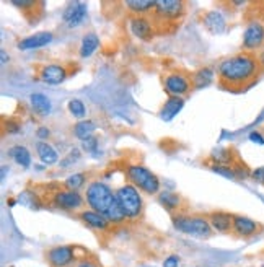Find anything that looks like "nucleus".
<instances>
[{
    "instance_id": "1",
    "label": "nucleus",
    "mask_w": 264,
    "mask_h": 267,
    "mask_svg": "<svg viewBox=\"0 0 264 267\" xmlns=\"http://www.w3.org/2000/svg\"><path fill=\"white\" fill-rule=\"evenodd\" d=\"M261 70L256 55L245 51L220 62L219 83L227 90H245L256 82Z\"/></svg>"
},
{
    "instance_id": "2",
    "label": "nucleus",
    "mask_w": 264,
    "mask_h": 267,
    "mask_svg": "<svg viewBox=\"0 0 264 267\" xmlns=\"http://www.w3.org/2000/svg\"><path fill=\"white\" fill-rule=\"evenodd\" d=\"M85 199H87V204L91 210L106 217L116 201V192H113L108 184L101 181H91L85 191Z\"/></svg>"
},
{
    "instance_id": "3",
    "label": "nucleus",
    "mask_w": 264,
    "mask_h": 267,
    "mask_svg": "<svg viewBox=\"0 0 264 267\" xmlns=\"http://www.w3.org/2000/svg\"><path fill=\"white\" fill-rule=\"evenodd\" d=\"M116 199H118L126 219L136 220L142 215L144 201H142V196H140L139 189L134 184L129 183V184L121 186V188L116 191Z\"/></svg>"
},
{
    "instance_id": "4",
    "label": "nucleus",
    "mask_w": 264,
    "mask_h": 267,
    "mask_svg": "<svg viewBox=\"0 0 264 267\" xmlns=\"http://www.w3.org/2000/svg\"><path fill=\"white\" fill-rule=\"evenodd\" d=\"M126 176L129 183L136 186L137 189L147 194H160V179L149 168L142 165H129L126 166Z\"/></svg>"
},
{
    "instance_id": "5",
    "label": "nucleus",
    "mask_w": 264,
    "mask_h": 267,
    "mask_svg": "<svg viewBox=\"0 0 264 267\" xmlns=\"http://www.w3.org/2000/svg\"><path fill=\"white\" fill-rule=\"evenodd\" d=\"M173 220V227L181 233L191 235V237H198V238H207L211 237L212 233V227L209 223L207 219L204 217H198V215H173L171 217Z\"/></svg>"
},
{
    "instance_id": "6",
    "label": "nucleus",
    "mask_w": 264,
    "mask_h": 267,
    "mask_svg": "<svg viewBox=\"0 0 264 267\" xmlns=\"http://www.w3.org/2000/svg\"><path fill=\"white\" fill-rule=\"evenodd\" d=\"M163 88L170 96H184L188 95L193 86V78L183 72H171L163 78Z\"/></svg>"
},
{
    "instance_id": "7",
    "label": "nucleus",
    "mask_w": 264,
    "mask_h": 267,
    "mask_svg": "<svg viewBox=\"0 0 264 267\" xmlns=\"http://www.w3.org/2000/svg\"><path fill=\"white\" fill-rule=\"evenodd\" d=\"M186 11V3L183 0H157L155 13L162 21H178Z\"/></svg>"
},
{
    "instance_id": "8",
    "label": "nucleus",
    "mask_w": 264,
    "mask_h": 267,
    "mask_svg": "<svg viewBox=\"0 0 264 267\" xmlns=\"http://www.w3.org/2000/svg\"><path fill=\"white\" fill-rule=\"evenodd\" d=\"M52 204L57 209H62V210H78L83 206V197L78 191L60 189L54 192Z\"/></svg>"
},
{
    "instance_id": "9",
    "label": "nucleus",
    "mask_w": 264,
    "mask_h": 267,
    "mask_svg": "<svg viewBox=\"0 0 264 267\" xmlns=\"http://www.w3.org/2000/svg\"><path fill=\"white\" fill-rule=\"evenodd\" d=\"M264 46V24L260 21H251L243 33V47L247 52L255 51Z\"/></svg>"
},
{
    "instance_id": "10",
    "label": "nucleus",
    "mask_w": 264,
    "mask_h": 267,
    "mask_svg": "<svg viewBox=\"0 0 264 267\" xmlns=\"http://www.w3.org/2000/svg\"><path fill=\"white\" fill-rule=\"evenodd\" d=\"M62 18L69 28H78L85 21V18H87V3L70 2L64 8Z\"/></svg>"
},
{
    "instance_id": "11",
    "label": "nucleus",
    "mask_w": 264,
    "mask_h": 267,
    "mask_svg": "<svg viewBox=\"0 0 264 267\" xmlns=\"http://www.w3.org/2000/svg\"><path fill=\"white\" fill-rule=\"evenodd\" d=\"M129 29H131L132 36H136L140 41H150L155 34L153 24L147 16H132L129 20Z\"/></svg>"
},
{
    "instance_id": "12",
    "label": "nucleus",
    "mask_w": 264,
    "mask_h": 267,
    "mask_svg": "<svg viewBox=\"0 0 264 267\" xmlns=\"http://www.w3.org/2000/svg\"><path fill=\"white\" fill-rule=\"evenodd\" d=\"M67 69L64 65H59V64H47V65H42L41 70H39V78L42 80L44 83L47 85H59L62 83L64 80L67 78Z\"/></svg>"
},
{
    "instance_id": "13",
    "label": "nucleus",
    "mask_w": 264,
    "mask_h": 267,
    "mask_svg": "<svg viewBox=\"0 0 264 267\" xmlns=\"http://www.w3.org/2000/svg\"><path fill=\"white\" fill-rule=\"evenodd\" d=\"M202 24L212 34H222L227 28V20L219 10H209L202 16Z\"/></svg>"
},
{
    "instance_id": "14",
    "label": "nucleus",
    "mask_w": 264,
    "mask_h": 267,
    "mask_svg": "<svg viewBox=\"0 0 264 267\" xmlns=\"http://www.w3.org/2000/svg\"><path fill=\"white\" fill-rule=\"evenodd\" d=\"M73 248L72 246H57L47 253V261L52 267H65L73 261Z\"/></svg>"
},
{
    "instance_id": "15",
    "label": "nucleus",
    "mask_w": 264,
    "mask_h": 267,
    "mask_svg": "<svg viewBox=\"0 0 264 267\" xmlns=\"http://www.w3.org/2000/svg\"><path fill=\"white\" fill-rule=\"evenodd\" d=\"M51 41H52V33H49V31H39V33H34L31 36H26V38L20 39L16 46L21 51H29V49L44 47Z\"/></svg>"
},
{
    "instance_id": "16",
    "label": "nucleus",
    "mask_w": 264,
    "mask_h": 267,
    "mask_svg": "<svg viewBox=\"0 0 264 267\" xmlns=\"http://www.w3.org/2000/svg\"><path fill=\"white\" fill-rule=\"evenodd\" d=\"M258 230H260V225H258L255 220H251L248 217H243V215H233V232H235L238 237L250 238L258 233Z\"/></svg>"
},
{
    "instance_id": "17",
    "label": "nucleus",
    "mask_w": 264,
    "mask_h": 267,
    "mask_svg": "<svg viewBox=\"0 0 264 267\" xmlns=\"http://www.w3.org/2000/svg\"><path fill=\"white\" fill-rule=\"evenodd\" d=\"M209 223L214 230L217 232L227 233L233 230V215L227 214V212H212L209 215Z\"/></svg>"
},
{
    "instance_id": "18",
    "label": "nucleus",
    "mask_w": 264,
    "mask_h": 267,
    "mask_svg": "<svg viewBox=\"0 0 264 267\" xmlns=\"http://www.w3.org/2000/svg\"><path fill=\"white\" fill-rule=\"evenodd\" d=\"M183 106H184V98H181V96H170L167 101H165L163 108L160 111V117L163 121H171L183 109Z\"/></svg>"
},
{
    "instance_id": "19",
    "label": "nucleus",
    "mask_w": 264,
    "mask_h": 267,
    "mask_svg": "<svg viewBox=\"0 0 264 267\" xmlns=\"http://www.w3.org/2000/svg\"><path fill=\"white\" fill-rule=\"evenodd\" d=\"M155 0H127L124 5L134 16H145L155 10Z\"/></svg>"
},
{
    "instance_id": "20",
    "label": "nucleus",
    "mask_w": 264,
    "mask_h": 267,
    "mask_svg": "<svg viewBox=\"0 0 264 267\" xmlns=\"http://www.w3.org/2000/svg\"><path fill=\"white\" fill-rule=\"evenodd\" d=\"M80 219L87 223L88 227L96 228V230H106L108 225H109L106 217L95 212V210H91V209L90 210H83V212L80 214Z\"/></svg>"
},
{
    "instance_id": "21",
    "label": "nucleus",
    "mask_w": 264,
    "mask_h": 267,
    "mask_svg": "<svg viewBox=\"0 0 264 267\" xmlns=\"http://www.w3.org/2000/svg\"><path fill=\"white\" fill-rule=\"evenodd\" d=\"M36 153H38L39 160L44 165H54L59 160V153L56 152V148L49 145L47 142H38L36 144Z\"/></svg>"
},
{
    "instance_id": "22",
    "label": "nucleus",
    "mask_w": 264,
    "mask_h": 267,
    "mask_svg": "<svg viewBox=\"0 0 264 267\" xmlns=\"http://www.w3.org/2000/svg\"><path fill=\"white\" fill-rule=\"evenodd\" d=\"M211 160L214 165H224V166H233L237 161L235 152L232 148H216L211 153Z\"/></svg>"
},
{
    "instance_id": "23",
    "label": "nucleus",
    "mask_w": 264,
    "mask_h": 267,
    "mask_svg": "<svg viewBox=\"0 0 264 267\" xmlns=\"http://www.w3.org/2000/svg\"><path fill=\"white\" fill-rule=\"evenodd\" d=\"M8 157L15 161L16 165L23 166V168H28L31 165V153L26 147L23 145H13L8 150Z\"/></svg>"
},
{
    "instance_id": "24",
    "label": "nucleus",
    "mask_w": 264,
    "mask_h": 267,
    "mask_svg": "<svg viewBox=\"0 0 264 267\" xmlns=\"http://www.w3.org/2000/svg\"><path fill=\"white\" fill-rule=\"evenodd\" d=\"M29 101H31V106L38 116L44 117L51 113V101H49V98L42 95V93H33V95L29 96Z\"/></svg>"
},
{
    "instance_id": "25",
    "label": "nucleus",
    "mask_w": 264,
    "mask_h": 267,
    "mask_svg": "<svg viewBox=\"0 0 264 267\" xmlns=\"http://www.w3.org/2000/svg\"><path fill=\"white\" fill-rule=\"evenodd\" d=\"M191 78H193V86L196 90H199V88H206V86L211 85L214 82V78H216V73H214L211 67H204V69H199L196 72Z\"/></svg>"
},
{
    "instance_id": "26",
    "label": "nucleus",
    "mask_w": 264,
    "mask_h": 267,
    "mask_svg": "<svg viewBox=\"0 0 264 267\" xmlns=\"http://www.w3.org/2000/svg\"><path fill=\"white\" fill-rule=\"evenodd\" d=\"M158 202L167 210H178L181 207V197L173 191H162L158 194Z\"/></svg>"
},
{
    "instance_id": "27",
    "label": "nucleus",
    "mask_w": 264,
    "mask_h": 267,
    "mask_svg": "<svg viewBox=\"0 0 264 267\" xmlns=\"http://www.w3.org/2000/svg\"><path fill=\"white\" fill-rule=\"evenodd\" d=\"M98 46H100V38L95 34V33H88L83 36L82 39V44H80V57H90L91 54H93Z\"/></svg>"
},
{
    "instance_id": "28",
    "label": "nucleus",
    "mask_w": 264,
    "mask_h": 267,
    "mask_svg": "<svg viewBox=\"0 0 264 267\" xmlns=\"http://www.w3.org/2000/svg\"><path fill=\"white\" fill-rule=\"evenodd\" d=\"M95 129H96V126H95L93 121L83 119V121H78L75 126H73V134H75L77 139L85 140V139H88V137L93 135Z\"/></svg>"
},
{
    "instance_id": "29",
    "label": "nucleus",
    "mask_w": 264,
    "mask_h": 267,
    "mask_svg": "<svg viewBox=\"0 0 264 267\" xmlns=\"http://www.w3.org/2000/svg\"><path fill=\"white\" fill-rule=\"evenodd\" d=\"M67 109H69V113L73 117H77V119H82V121H83L85 114H87V108H85V104H83L82 99H78V98L69 99V103H67Z\"/></svg>"
},
{
    "instance_id": "30",
    "label": "nucleus",
    "mask_w": 264,
    "mask_h": 267,
    "mask_svg": "<svg viewBox=\"0 0 264 267\" xmlns=\"http://www.w3.org/2000/svg\"><path fill=\"white\" fill-rule=\"evenodd\" d=\"M106 219H108L109 223H113V225H119V223H122L126 220V215H124V212H122L118 199H116L111 209H109V212L106 214Z\"/></svg>"
},
{
    "instance_id": "31",
    "label": "nucleus",
    "mask_w": 264,
    "mask_h": 267,
    "mask_svg": "<svg viewBox=\"0 0 264 267\" xmlns=\"http://www.w3.org/2000/svg\"><path fill=\"white\" fill-rule=\"evenodd\" d=\"M85 183H87V175H85V173H73V175H70L65 179L67 189H72V191H78Z\"/></svg>"
},
{
    "instance_id": "32",
    "label": "nucleus",
    "mask_w": 264,
    "mask_h": 267,
    "mask_svg": "<svg viewBox=\"0 0 264 267\" xmlns=\"http://www.w3.org/2000/svg\"><path fill=\"white\" fill-rule=\"evenodd\" d=\"M212 171H216L217 175H222L225 178H229V179H235L237 178V173L235 170H233V166H224V165H214L212 163Z\"/></svg>"
},
{
    "instance_id": "33",
    "label": "nucleus",
    "mask_w": 264,
    "mask_h": 267,
    "mask_svg": "<svg viewBox=\"0 0 264 267\" xmlns=\"http://www.w3.org/2000/svg\"><path fill=\"white\" fill-rule=\"evenodd\" d=\"M82 147H83V150H87V152H96L98 139L95 137V135H91V137L82 140Z\"/></svg>"
},
{
    "instance_id": "34",
    "label": "nucleus",
    "mask_w": 264,
    "mask_h": 267,
    "mask_svg": "<svg viewBox=\"0 0 264 267\" xmlns=\"http://www.w3.org/2000/svg\"><path fill=\"white\" fill-rule=\"evenodd\" d=\"M3 126H5V132H8V134H18V132H20V127H21L20 124H18L16 121H13V119L5 121Z\"/></svg>"
},
{
    "instance_id": "35",
    "label": "nucleus",
    "mask_w": 264,
    "mask_h": 267,
    "mask_svg": "<svg viewBox=\"0 0 264 267\" xmlns=\"http://www.w3.org/2000/svg\"><path fill=\"white\" fill-rule=\"evenodd\" d=\"M251 178L258 183H264V166H260L255 171H251Z\"/></svg>"
},
{
    "instance_id": "36",
    "label": "nucleus",
    "mask_w": 264,
    "mask_h": 267,
    "mask_svg": "<svg viewBox=\"0 0 264 267\" xmlns=\"http://www.w3.org/2000/svg\"><path fill=\"white\" fill-rule=\"evenodd\" d=\"M178 264H180V256H168L167 259H165L163 263V267H178Z\"/></svg>"
},
{
    "instance_id": "37",
    "label": "nucleus",
    "mask_w": 264,
    "mask_h": 267,
    "mask_svg": "<svg viewBox=\"0 0 264 267\" xmlns=\"http://www.w3.org/2000/svg\"><path fill=\"white\" fill-rule=\"evenodd\" d=\"M250 140L255 142V144L264 145V137H263V134H260V132H251L250 134Z\"/></svg>"
},
{
    "instance_id": "38",
    "label": "nucleus",
    "mask_w": 264,
    "mask_h": 267,
    "mask_svg": "<svg viewBox=\"0 0 264 267\" xmlns=\"http://www.w3.org/2000/svg\"><path fill=\"white\" fill-rule=\"evenodd\" d=\"M36 135L41 139V140H44V139H47L49 135H51V132H49V129L47 127H39L38 129V132H36Z\"/></svg>"
},
{
    "instance_id": "39",
    "label": "nucleus",
    "mask_w": 264,
    "mask_h": 267,
    "mask_svg": "<svg viewBox=\"0 0 264 267\" xmlns=\"http://www.w3.org/2000/svg\"><path fill=\"white\" fill-rule=\"evenodd\" d=\"M8 60H10V57H8L7 51H5V49H0V62H2L3 65H7Z\"/></svg>"
},
{
    "instance_id": "40",
    "label": "nucleus",
    "mask_w": 264,
    "mask_h": 267,
    "mask_svg": "<svg viewBox=\"0 0 264 267\" xmlns=\"http://www.w3.org/2000/svg\"><path fill=\"white\" fill-rule=\"evenodd\" d=\"M258 62H260V65H261V69H264V51L258 55Z\"/></svg>"
},
{
    "instance_id": "41",
    "label": "nucleus",
    "mask_w": 264,
    "mask_h": 267,
    "mask_svg": "<svg viewBox=\"0 0 264 267\" xmlns=\"http://www.w3.org/2000/svg\"><path fill=\"white\" fill-rule=\"evenodd\" d=\"M5 173H7V166L3 165V166H2V179L5 178Z\"/></svg>"
},
{
    "instance_id": "42",
    "label": "nucleus",
    "mask_w": 264,
    "mask_h": 267,
    "mask_svg": "<svg viewBox=\"0 0 264 267\" xmlns=\"http://www.w3.org/2000/svg\"><path fill=\"white\" fill-rule=\"evenodd\" d=\"M8 204H10V207H13L15 204H16V201H15V199H10V201H8Z\"/></svg>"
},
{
    "instance_id": "43",
    "label": "nucleus",
    "mask_w": 264,
    "mask_h": 267,
    "mask_svg": "<svg viewBox=\"0 0 264 267\" xmlns=\"http://www.w3.org/2000/svg\"><path fill=\"white\" fill-rule=\"evenodd\" d=\"M80 267H93V266H91V264H87V263H83Z\"/></svg>"
},
{
    "instance_id": "44",
    "label": "nucleus",
    "mask_w": 264,
    "mask_h": 267,
    "mask_svg": "<svg viewBox=\"0 0 264 267\" xmlns=\"http://www.w3.org/2000/svg\"><path fill=\"white\" fill-rule=\"evenodd\" d=\"M263 267H264V266H263Z\"/></svg>"
}]
</instances>
